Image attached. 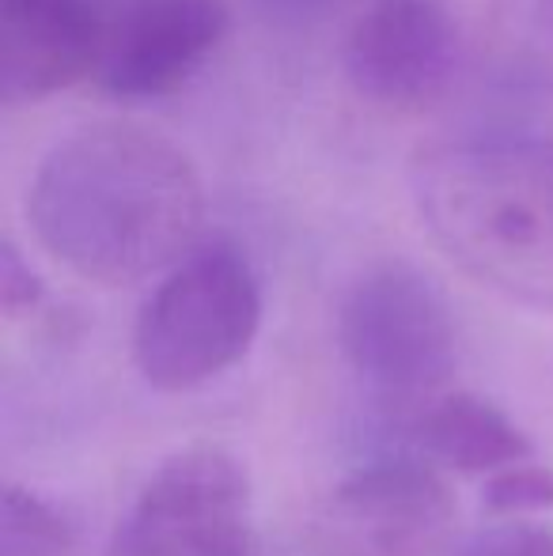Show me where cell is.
I'll return each mask as SVG.
<instances>
[{"label": "cell", "instance_id": "cell-1", "mask_svg": "<svg viewBox=\"0 0 553 556\" xmlns=\"http://www.w3.org/2000/svg\"><path fill=\"white\" fill-rule=\"evenodd\" d=\"M27 220L76 277L118 288L178 265L205 220L193 160L137 122H96L61 137L38 163Z\"/></svg>", "mask_w": 553, "mask_h": 556}, {"label": "cell", "instance_id": "cell-2", "mask_svg": "<svg viewBox=\"0 0 553 556\" xmlns=\"http://www.w3.org/2000/svg\"><path fill=\"white\" fill-rule=\"evenodd\" d=\"M420 224L463 273L527 307L553 311V140L470 132L410 163Z\"/></svg>", "mask_w": 553, "mask_h": 556}, {"label": "cell", "instance_id": "cell-3", "mask_svg": "<svg viewBox=\"0 0 553 556\" xmlns=\"http://www.w3.org/2000/svg\"><path fill=\"white\" fill-rule=\"evenodd\" d=\"M262 326V285L228 242L193 247L144 300L134 364L148 387L183 394L247 356Z\"/></svg>", "mask_w": 553, "mask_h": 556}, {"label": "cell", "instance_id": "cell-4", "mask_svg": "<svg viewBox=\"0 0 553 556\" xmlns=\"http://www.w3.org/2000/svg\"><path fill=\"white\" fill-rule=\"evenodd\" d=\"M349 367L402 405L440 397L458 364V333L443 292L410 262H379L349 285L338 307Z\"/></svg>", "mask_w": 553, "mask_h": 556}, {"label": "cell", "instance_id": "cell-5", "mask_svg": "<svg viewBox=\"0 0 553 556\" xmlns=\"http://www.w3.org/2000/svg\"><path fill=\"white\" fill-rule=\"evenodd\" d=\"M254 496L243 462L213 443L175 451L118 519L111 556H251Z\"/></svg>", "mask_w": 553, "mask_h": 556}, {"label": "cell", "instance_id": "cell-6", "mask_svg": "<svg viewBox=\"0 0 553 556\" xmlns=\"http://www.w3.org/2000/svg\"><path fill=\"white\" fill-rule=\"evenodd\" d=\"M455 500L432 466L387 458L353 469L315 504L311 556H448Z\"/></svg>", "mask_w": 553, "mask_h": 556}, {"label": "cell", "instance_id": "cell-7", "mask_svg": "<svg viewBox=\"0 0 553 556\" xmlns=\"http://www.w3.org/2000/svg\"><path fill=\"white\" fill-rule=\"evenodd\" d=\"M345 76L384 111H425L451 91L463 61L458 23L443 0H372L345 38Z\"/></svg>", "mask_w": 553, "mask_h": 556}, {"label": "cell", "instance_id": "cell-8", "mask_svg": "<svg viewBox=\"0 0 553 556\" xmlns=\"http://www.w3.org/2000/svg\"><path fill=\"white\" fill-rule=\"evenodd\" d=\"M231 27L228 0H122L103 20L99 84L122 103L178 91Z\"/></svg>", "mask_w": 553, "mask_h": 556}, {"label": "cell", "instance_id": "cell-9", "mask_svg": "<svg viewBox=\"0 0 553 556\" xmlns=\"http://www.w3.org/2000/svg\"><path fill=\"white\" fill-rule=\"evenodd\" d=\"M103 20L88 0H0V99H53L99 68Z\"/></svg>", "mask_w": 553, "mask_h": 556}, {"label": "cell", "instance_id": "cell-10", "mask_svg": "<svg viewBox=\"0 0 553 556\" xmlns=\"http://www.w3.org/2000/svg\"><path fill=\"white\" fill-rule=\"evenodd\" d=\"M414 440L440 466L466 477H493L527 458H539L524 428L470 390H448L414 413Z\"/></svg>", "mask_w": 553, "mask_h": 556}, {"label": "cell", "instance_id": "cell-11", "mask_svg": "<svg viewBox=\"0 0 553 556\" xmlns=\"http://www.w3.org/2000/svg\"><path fill=\"white\" fill-rule=\"evenodd\" d=\"M489 61L519 91H553V0H493Z\"/></svg>", "mask_w": 553, "mask_h": 556}, {"label": "cell", "instance_id": "cell-12", "mask_svg": "<svg viewBox=\"0 0 553 556\" xmlns=\"http://www.w3.org/2000/svg\"><path fill=\"white\" fill-rule=\"evenodd\" d=\"M73 522L23 484L0 489V556H68Z\"/></svg>", "mask_w": 553, "mask_h": 556}, {"label": "cell", "instance_id": "cell-13", "mask_svg": "<svg viewBox=\"0 0 553 556\" xmlns=\"http://www.w3.org/2000/svg\"><path fill=\"white\" fill-rule=\"evenodd\" d=\"M481 504L497 519H527L553 511V466L542 458H527L481 481Z\"/></svg>", "mask_w": 553, "mask_h": 556}, {"label": "cell", "instance_id": "cell-14", "mask_svg": "<svg viewBox=\"0 0 553 556\" xmlns=\"http://www.w3.org/2000/svg\"><path fill=\"white\" fill-rule=\"evenodd\" d=\"M448 556H553V530L527 519H501L451 545Z\"/></svg>", "mask_w": 553, "mask_h": 556}, {"label": "cell", "instance_id": "cell-15", "mask_svg": "<svg viewBox=\"0 0 553 556\" xmlns=\"http://www.w3.org/2000/svg\"><path fill=\"white\" fill-rule=\"evenodd\" d=\"M46 288L38 280V273L23 262V254L15 250V242H0V307L8 318L30 315L42 303Z\"/></svg>", "mask_w": 553, "mask_h": 556}, {"label": "cell", "instance_id": "cell-16", "mask_svg": "<svg viewBox=\"0 0 553 556\" xmlns=\"http://www.w3.org/2000/svg\"><path fill=\"white\" fill-rule=\"evenodd\" d=\"M262 15L280 23H311L318 15H326L330 8H338L341 0H251Z\"/></svg>", "mask_w": 553, "mask_h": 556}]
</instances>
